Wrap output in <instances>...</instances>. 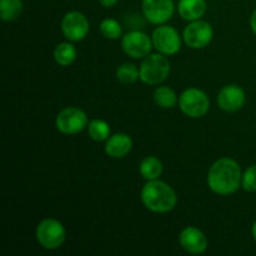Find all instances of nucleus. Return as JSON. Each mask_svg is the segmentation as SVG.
I'll use <instances>...</instances> for the list:
<instances>
[{
	"label": "nucleus",
	"mask_w": 256,
	"mask_h": 256,
	"mask_svg": "<svg viewBox=\"0 0 256 256\" xmlns=\"http://www.w3.org/2000/svg\"><path fill=\"white\" fill-rule=\"evenodd\" d=\"M242 168L230 158H220L210 166L208 172V186L212 192L222 196H228L239 190L242 186Z\"/></svg>",
	"instance_id": "obj_1"
},
{
	"label": "nucleus",
	"mask_w": 256,
	"mask_h": 256,
	"mask_svg": "<svg viewBox=\"0 0 256 256\" xmlns=\"http://www.w3.org/2000/svg\"><path fill=\"white\" fill-rule=\"evenodd\" d=\"M140 198L148 210L158 214L169 212L176 206L178 196L169 184L159 179L148 180L142 186Z\"/></svg>",
	"instance_id": "obj_2"
},
{
	"label": "nucleus",
	"mask_w": 256,
	"mask_h": 256,
	"mask_svg": "<svg viewBox=\"0 0 256 256\" xmlns=\"http://www.w3.org/2000/svg\"><path fill=\"white\" fill-rule=\"evenodd\" d=\"M140 80L146 85H159L169 76L172 65L166 55L149 54L140 65Z\"/></svg>",
	"instance_id": "obj_3"
},
{
	"label": "nucleus",
	"mask_w": 256,
	"mask_h": 256,
	"mask_svg": "<svg viewBox=\"0 0 256 256\" xmlns=\"http://www.w3.org/2000/svg\"><path fill=\"white\" fill-rule=\"evenodd\" d=\"M35 238L40 246L46 250H56L65 242L66 232L59 220L44 219L39 222L35 230Z\"/></svg>",
	"instance_id": "obj_4"
},
{
	"label": "nucleus",
	"mask_w": 256,
	"mask_h": 256,
	"mask_svg": "<svg viewBox=\"0 0 256 256\" xmlns=\"http://www.w3.org/2000/svg\"><path fill=\"white\" fill-rule=\"evenodd\" d=\"M178 105L186 116L200 119L209 112L210 100L202 90L198 88H189L182 92Z\"/></svg>",
	"instance_id": "obj_5"
},
{
	"label": "nucleus",
	"mask_w": 256,
	"mask_h": 256,
	"mask_svg": "<svg viewBox=\"0 0 256 256\" xmlns=\"http://www.w3.org/2000/svg\"><path fill=\"white\" fill-rule=\"evenodd\" d=\"M89 120L86 114L79 108H65L55 119V126L62 134L76 135L88 128Z\"/></svg>",
	"instance_id": "obj_6"
},
{
	"label": "nucleus",
	"mask_w": 256,
	"mask_h": 256,
	"mask_svg": "<svg viewBox=\"0 0 256 256\" xmlns=\"http://www.w3.org/2000/svg\"><path fill=\"white\" fill-rule=\"evenodd\" d=\"M214 38L212 26L205 20H194L186 25L182 32L184 42L192 49H204Z\"/></svg>",
	"instance_id": "obj_7"
},
{
	"label": "nucleus",
	"mask_w": 256,
	"mask_h": 256,
	"mask_svg": "<svg viewBox=\"0 0 256 256\" xmlns=\"http://www.w3.org/2000/svg\"><path fill=\"white\" fill-rule=\"evenodd\" d=\"M152 45L164 55H175L182 49V38L174 26L162 24L152 32Z\"/></svg>",
	"instance_id": "obj_8"
},
{
	"label": "nucleus",
	"mask_w": 256,
	"mask_h": 256,
	"mask_svg": "<svg viewBox=\"0 0 256 256\" xmlns=\"http://www.w3.org/2000/svg\"><path fill=\"white\" fill-rule=\"evenodd\" d=\"M152 39L144 32L132 30L122 38V48L128 56L132 59H142L150 54L152 49Z\"/></svg>",
	"instance_id": "obj_9"
},
{
	"label": "nucleus",
	"mask_w": 256,
	"mask_h": 256,
	"mask_svg": "<svg viewBox=\"0 0 256 256\" xmlns=\"http://www.w3.org/2000/svg\"><path fill=\"white\" fill-rule=\"evenodd\" d=\"M89 30V20L82 12H69L62 16V32L69 42H82L88 36Z\"/></svg>",
	"instance_id": "obj_10"
},
{
	"label": "nucleus",
	"mask_w": 256,
	"mask_h": 256,
	"mask_svg": "<svg viewBox=\"0 0 256 256\" xmlns=\"http://www.w3.org/2000/svg\"><path fill=\"white\" fill-rule=\"evenodd\" d=\"M172 0H142V10L145 19L152 24L162 25L169 22L174 15Z\"/></svg>",
	"instance_id": "obj_11"
},
{
	"label": "nucleus",
	"mask_w": 256,
	"mask_h": 256,
	"mask_svg": "<svg viewBox=\"0 0 256 256\" xmlns=\"http://www.w3.org/2000/svg\"><path fill=\"white\" fill-rule=\"evenodd\" d=\"M218 106L226 112H239L246 102L245 92L236 84L225 85L218 94Z\"/></svg>",
	"instance_id": "obj_12"
},
{
	"label": "nucleus",
	"mask_w": 256,
	"mask_h": 256,
	"mask_svg": "<svg viewBox=\"0 0 256 256\" xmlns=\"http://www.w3.org/2000/svg\"><path fill=\"white\" fill-rule=\"evenodd\" d=\"M180 246L186 252L199 255L206 252L208 238L204 232L195 226H188L179 235Z\"/></svg>",
	"instance_id": "obj_13"
},
{
	"label": "nucleus",
	"mask_w": 256,
	"mask_h": 256,
	"mask_svg": "<svg viewBox=\"0 0 256 256\" xmlns=\"http://www.w3.org/2000/svg\"><path fill=\"white\" fill-rule=\"evenodd\" d=\"M104 149L108 156L114 158V159H122L132 152V139L125 132H116L108 138Z\"/></svg>",
	"instance_id": "obj_14"
},
{
	"label": "nucleus",
	"mask_w": 256,
	"mask_h": 256,
	"mask_svg": "<svg viewBox=\"0 0 256 256\" xmlns=\"http://www.w3.org/2000/svg\"><path fill=\"white\" fill-rule=\"evenodd\" d=\"M178 12L180 16L188 22L199 20L206 12L205 0H180L178 4Z\"/></svg>",
	"instance_id": "obj_15"
},
{
	"label": "nucleus",
	"mask_w": 256,
	"mask_h": 256,
	"mask_svg": "<svg viewBox=\"0 0 256 256\" xmlns=\"http://www.w3.org/2000/svg\"><path fill=\"white\" fill-rule=\"evenodd\" d=\"M139 172L142 176L146 180L159 179L162 174V162L156 156H146L142 160L139 165Z\"/></svg>",
	"instance_id": "obj_16"
},
{
	"label": "nucleus",
	"mask_w": 256,
	"mask_h": 256,
	"mask_svg": "<svg viewBox=\"0 0 256 256\" xmlns=\"http://www.w3.org/2000/svg\"><path fill=\"white\" fill-rule=\"evenodd\" d=\"M76 48L72 42H60L54 50V59L60 66H70L76 59Z\"/></svg>",
	"instance_id": "obj_17"
},
{
	"label": "nucleus",
	"mask_w": 256,
	"mask_h": 256,
	"mask_svg": "<svg viewBox=\"0 0 256 256\" xmlns=\"http://www.w3.org/2000/svg\"><path fill=\"white\" fill-rule=\"evenodd\" d=\"M154 102L158 106L162 108V109H172V108L176 106L179 102V98L175 94L174 90L169 86H159L155 89Z\"/></svg>",
	"instance_id": "obj_18"
},
{
	"label": "nucleus",
	"mask_w": 256,
	"mask_h": 256,
	"mask_svg": "<svg viewBox=\"0 0 256 256\" xmlns=\"http://www.w3.org/2000/svg\"><path fill=\"white\" fill-rule=\"evenodd\" d=\"M22 0H0V18L4 22H14L22 12Z\"/></svg>",
	"instance_id": "obj_19"
},
{
	"label": "nucleus",
	"mask_w": 256,
	"mask_h": 256,
	"mask_svg": "<svg viewBox=\"0 0 256 256\" xmlns=\"http://www.w3.org/2000/svg\"><path fill=\"white\" fill-rule=\"evenodd\" d=\"M88 132L94 142H106L110 136V126L105 120L94 119L88 124Z\"/></svg>",
	"instance_id": "obj_20"
},
{
	"label": "nucleus",
	"mask_w": 256,
	"mask_h": 256,
	"mask_svg": "<svg viewBox=\"0 0 256 256\" xmlns=\"http://www.w3.org/2000/svg\"><path fill=\"white\" fill-rule=\"evenodd\" d=\"M116 79L124 85L134 84L140 79V70L132 62H124L116 69Z\"/></svg>",
	"instance_id": "obj_21"
},
{
	"label": "nucleus",
	"mask_w": 256,
	"mask_h": 256,
	"mask_svg": "<svg viewBox=\"0 0 256 256\" xmlns=\"http://www.w3.org/2000/svg\"><path fill=\"white\" fill-rule=\"evenodd\" d=\"M100 32L104 38L110 40H116L122 36V25L118 20L115 19H104L102 22H100Z\"/></svg>",
	"instance_id": "obj_22"
},
{
	"label": "nucleus",
	"mask_w": 256,
	"mask_h": 256,
	"mask_svg": "<svg viewBox=\"0 0 256 256\" xmlns=\"http://www.w3.org/2000/svg\"><path fill=\"white\" fill-rule=\"evenodd\" d=\"M242 188L248 192H256V165H252L244 172Z\"/></svg>",
	"instance_id": "obj_23"
},
{
	"label": "nucleus",
	"mask_w": 256,
	"mask_h": 256,
	"mask_svg": "<svg viewBox=\"0 0 256 256\" xmlns=\"http://www.w3.org/2000/svg\"><path fill=\"white\" fill-rule=\"evenodd\" d=\"M118 2H119V0H99L100 4H102L104 8H108V9H109V8L115 6V5L118 4Z\"/></svg>",
	"instance_id": "obj_24"
},
{
	"label": "nucleus",
	"mask_w": 256,
	"mask_h": 256,
	"mask_svg": "<svg viewBox=\"0 0 256 256\" xmlns=\"http://www.w3.org/2000/svg\"><path fill=\"white\" fill-rule=\"evenodd\" d=\"M250 28H252V32L256 35V9L252 12V16H250Z\"/></svg>",
	"instance_id": "obj_25"
},
{
	"label": "nucleus",
	"mask_w": 256,
	"mask_h": 256,
	"mask_svg": "<svg viewBox=\"0 0 256 256\" xmlns=\"http://www.w3.org/2000/svg\"><path fill=\"white\" fill-rule=\"evenodd\" d=\"M252 238H254V240L256 242V222L252 224Z\"/></svg>",
	"instance_id": "obj_26"
}]
</instances>
